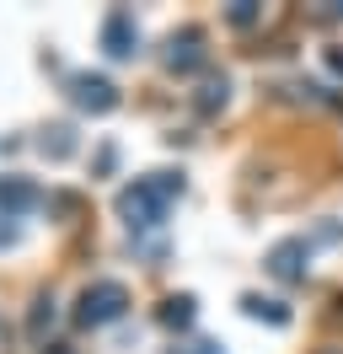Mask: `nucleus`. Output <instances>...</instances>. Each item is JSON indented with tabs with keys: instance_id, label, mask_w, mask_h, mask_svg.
Segmentation results:
<instances>
[{
	"instance_id": "obj_1",
	"label": "nucleus",
	"mask_w": 343,
	"mask_h": 354,
	"mask_svg": "<svg viewBox=\"0 0 343 354\" xmlns=\"http://www.w3.org/2000/svg\"><path fill=\"white\" fill-rule=\"evenodd\" d=\"M177 199H183V172H145L129 188H118V221L129 225V236L161 231Z\"/></svg>"
},
{
	"instance_id": "obj_2",
	"label": "nucleus",
	"mask_w": 343,
	"mask_h": 354,
	"mask_svg": "<svg viewBox=\"0 0 343 354\" xmlns=\"http://www.w3.org/2000/svg\"><path fill=\"white\" fill-rule=\"evenodd\" d=\"M124 311H129L124 279H97V285L81 290V301H75V322H81V328H107V322H118Z\"/></svg>"
},
{
	"instance_id": "obj_3",
	"label": "nucleus",
	"mask_w": 343,
	"mask_h": 354,
	"mask_svg": "<svg viewBox=\"0 0 343 354\" xmlns=\"http://www.w3.org/2000/svg\"><path fill=\"white\" fill-rule=\"evenodd\" d=\"M64 91H70V102L81 113H97V118L118 108V86H113L107 75H97V70H75V75L64 81Z\"/></svg>"
},
{
	"instance_id": "obj_4",
	"label": "nucleus",
	"mask_w": 343,
	"mask_h": 354,
	"mask_svg": "<svg viewBox=\"0 0 343 354\" xmlns=\"http://www.w3.org/2000/svg\"><path fill=\"white\" fill-rule=\"evenodd\" d=\"M102 48H107V59H134L140 54V22H134L129 6H113L102 17Z\"/></svg>"
},
{
	"instance_id": "obj_5",
	"label": "nucleus",
	"mask_w": 343,
	"mask_h": 354,
	"mask_svg": "<svg viewBox=\"0 0 343 354\" xmlns=\"http://www.w3.org/2000/svg\"><path fill=\"white\" fill-rule=\"evenodd\" d=\"M306 263H311L306 236H284V242H274V247H268V258H263V268L274 274L279 285H300V279H306Z\"/></svg>"
},
{
	"instance_id": "obj_6",
	"label": "nucleus",
	"mask_w": 343,
	"mask_h": 354,
	"mask_svg": "<svg viewBox=\"0 0 343 354\" xmlns=\"http://www.w3.org/2000/svg\"><path fill=\"white\" fill-rule=\"evenodd\" d=\"M167 70H177V75L204 70V32L198 27H183V32L167 38Z\"/></svg>"
},
{
	"instance_id": "obj_7",
	"label": "nucleus",
	"mask_w": 343,
	"mask_h": 354,
	"mask_svg": "<svg viewBox=\"0 0 343 354\" xmlns=\"http://www.w3.org/2000/svg\"><path fill=\"white\" fill-rule=\"evenodd\" d=\"M43 194L27 183V177H0V221H17L27 209H38Z\"/></svg>"
},
{
	"instance_id": "obj_8",
	"label": "nucleus",
	"mask_w": 343,
	"mask_h": 354,
	"mask_svg": "<svg viewBox=\"0 0 343 354\" xmlns=\"http://www.w3.org/2000/svg\"><path fill=\"white\" fill-rule=\"evenodd\" d=\"M241 311L257 317V322H268V328H290V317H295L284 301H263V295H241Z\"/></svg>"
},
{
	"instance_id": "obj_9",
	"label": "nucleus",
	"mask_w": 343,
	"mask_h": 354,
	"mask_svg": "<svg viewBox=\"0 0 343 354\" xmlns=\"http://www.w3.org/2000/svg\"><path fill=\"white\" fill-rule=\"evenodd\" d=\"M38 151H43V156H54V161H64V156H75V129H64V124H54V129H43Z\"/></svg>"
},
{
	"instance_id": "obj_10",
	"label": "nucleus",
	"mask_w": 343,
	"mask_h": 354,
	"mask_svg": "<svg viewBox=\"0 0 343 354\" xmlns=\"http://www.w3.org/2000/svg\"><path fill=\"white\" fill-rule=\"evenodd\" d=\"M161 322H167V328H193V295H167V301H161Z\"/></svg>"
},
{
	"instance_id": "obj_11",
	"label": "nucleus",
	"mask_w": 343,
	"mask_h": 354,
	"mask_svg": "<svg viewBox=\"0 0 343 354\" xmlns=\"http://www.w3.org/2000/svg\"><path fill=\"white\" fill-rule=\"evenodd\" d=\"M225 97H231V81L220 75V81H204V91L193 97V108H198L204 118H210V113H220V108H225Z\"/></svg>"
},
{
	"instance_id": "obj_12",
	"label": "nucleus",
	"mask_w": 343,
	"mask_h": 354,
	"mask_svg": "<svg viewBox=\"0 0 343 354\" xmlns=\"http://www.w3.org/2000/svg\"><path fill=\"white\" fill-rule=\"evenodd\" d=\"M48 322H54V295H38V301H33V311H27V333L38 338Z\"/></svg>"
},
{
	"instance_id": "obj_13",
	"label": "nucleus",
	"mask_w": 343,
	"mask_h": 354,
	"mask_svg": "<svg viewBox=\"0 0 343 354\" xmlns=\"http://www.w3.org/2000/svg\"><path fill=\"white\" fill-rule=\"evenodd\" d=\"M225 17H231V27H252L257 22V6H252V0H236Z\"/></svg>"
},
{
	"instance_id": "obj_14",
	"label": "nucleus",
	"mask_w": 343,
	"mask_h": 354,
	"mask_svg": "<svg viewBox=\"0 0 343 354\" xmlns=\"http://www.w3.org/2000/svg\"><path fill=\"white\" fill-rule=\"evenodd\" d=\"M0 247H17V225H0Z\"/></svg>"
},
{
	"instance_id": "obj_15",
	"label": "nucleus",
	"mask_w": 343,
	"mask_h": 354,
	"mask_svg": "<svg viewBox=\"0 0 343 354\" xmlns=\"http://www.w3.org/2000/svg\"><path fill=\"white\" fill-rule=\"evenodd\" d=\"M327 65H333V70L343 75V48H327Z\"/></svg>"
},
{
	"instance_id": "obj_16",
	"label": "nucleus",
	"mask_w": 343,
	"mask_h": 354,
	"mask_svg": "<svg viewBox=\"0 0 343 354\" xmlns=\"http://www.w3.org/2000/svg\"><path fill=\"white\" fill-rule=\"evenodd\" d=\"M193 354H220V344H198V349H193Z\"/></svg>"
},
{
	"instance_id": "obj_17",
	"label": "nucleus",
	"mask_w": 343,
	"mask_h": 354,
	"mask_svg": "<svg viewBox=\"0 0 343 354\" xmlns=\"http://www.w3.org/2000/svg\"><path fill=\"white\" fill-rule=\"evenodd\" d=\"M43 354H70V349H64V344H48V349H43Z\"/></svg>"
}]
</instances>
